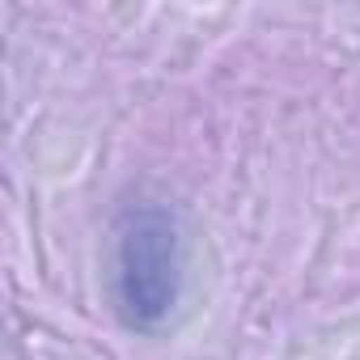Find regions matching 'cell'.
Segmentation results:
<instances>
[{"label":"cell","mask_w":360,"mask_h":360,"mask_svg":"<svg viewBox=\"0 0 360 360\" xmlns=\"http://www.w3.org/2000/svg\"><path fill=\"white\" fill-rule=\"evenodd\" d=\"M183 288V233L169 208H127L115 229V297L131 326L153 330Z\"/></svg>","instance_id":"1"}]
</instances>
